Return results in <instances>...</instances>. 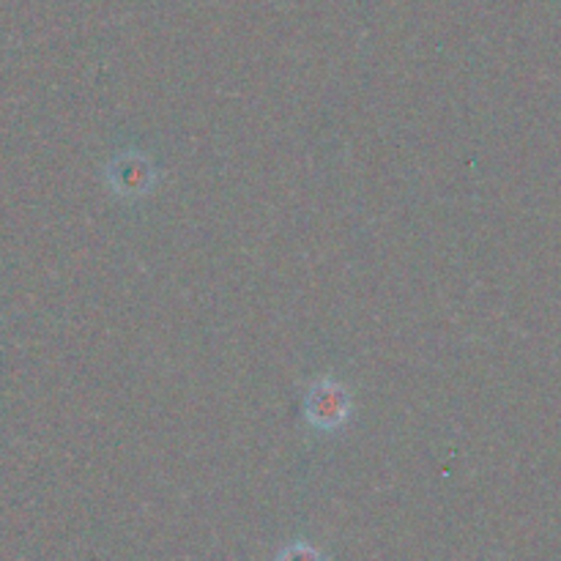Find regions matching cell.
<instances>
[{
  "instance_id": "1",
  "label": "cell",
  "mask_w": 561,
  "mask_h": 561,
  "mask_svg": "<svg viewBox=\"0 0 561 561\" xmlns=\"http://www.w3.org/2000/svg\"><path fill=\"white\" fill-rule=\"evenodd\" d=\"M354 400L348 387L332 376H323L310 383L305 394V420L307 425L321 433H334L351 420Z\"/></svg>"
},
{
  "instance_id": "2",
  "label": "cell",
  "mask_w": 561,
  "mask_h": 561,
  "mask_svg": "<svg viewBox=\"0 0 561 561\" xmlns=\"http://www.w3.org/2000/svg\"><path fill=\"white\" fill-rule=\"evenodd\" d=\"M104 179H107L113 195L124 197V201H140L159 186V168L146 153L121 151L104 168Z\"/></svg>"
},
{
  "instance_id": "3",
  "label": "cell",
  "mask_w": 561,
  "mask_h": 561,
  "mask_svg": "<svg viewBox=\"0 0 561 561\" xmlns=\"http://www.w3.org/2000/svg\"><path fill=\"white\" fill-rule=\"evenodd\" d=\"M274 561H327V557L316 546H310V542H290Z\"/></svg>"
}]
</instances>
